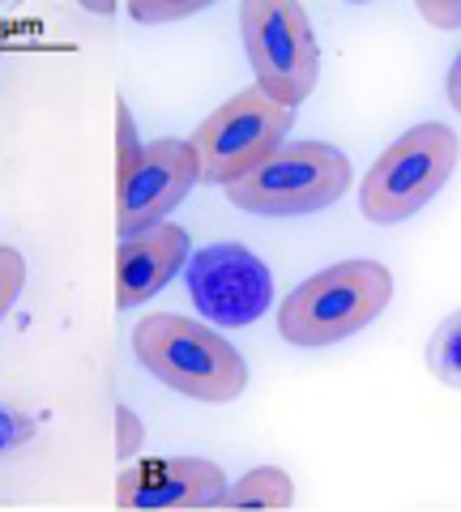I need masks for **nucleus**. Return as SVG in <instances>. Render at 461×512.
<instances>
[{
  "label": "nucleus",
  "instance_id": "1",
  "mask_svg": "<svg viewBox=\"0 0 461 512\" xmlns=\"http://www.w3.org/2000/svg\"><path fill=\"white\" fill-rule=\"evenodd\" d=\"M133 355L171 393L227 406L248 389V363L218 329L176 312H150L133 325Z\"/></svg>",
  "mask_w": 461,
  "mask_h": 512
},
{
  "label": "nucleus",
  "instance_id": "2",
  "mask_svg": "<svg viewBox=\"0 0 461 512\" xmlns=\"http://www.w3.org/2000/svg\"><path fill=\"white\" fill-rule=\"evenodd\" d=\"M393 299V274L380 261L355 256L312 274L282 299L278 308V333L291 346H333L355 338L372 320L389 308Z\"/></svg>",
  "mask_w": 461,
  "mask_h": 512
},
{
  "label": "nucleus",
  "instance_id": "3",
  "mask_svg": "<svg viewBox=\"0 0 461 512\" xmlns=\"http://www.w3.org/2000/svg\"><path fill=\"white\" fill-rule=\"evenodd\" d=\"M355 171L329 141H286L248 175L227 184V201L257 218H304L346 197Z\"/></svg>",
  "mask_w": 461,
  "mask_h": 512
},
{
  "label": "nucleus",
  "instance_id": "4",
  "mask_svg": "<svg viewBox=\"0 0 461 512\" xmlns=\"http://www.w3.org/2000/svg\"><path fill=\"white\" fill-rule=\"evenodd\" d=\"M461 141L449 124H415L376 158L359 184V210L376 227H397L415 218L436 192L449 184Z\"/></svg>",
  "mask_w": 461,
  "mask_h": 512
},
{
  "label": "nucleus",
  "instance_id": "5",
  "mask_svg": "<svg viewBox=\"0 0 461 512\" xmlns=\"http://www.w3.org/2000/svg\"><path fill=\"white\" fill-rule=\"evenodd\" d=\"M240 30L257 86L274 103L295 111L321 77V47H316L308 9L299 0H244Z\"/></svg>",
  "mask_w": 461,
  "mask_h": 512
},
{
  "label": "nucleus",
  "instance_id": "6",
  "mask_svg": "<svg viewBox=\"0 0 461 512\" xmlns=\"http://www.w3.org/2000/svg\"><path fill=\"white\" fill-rule=\"evenodd\" d=\"M295 124V111L274 103L261 86L240 90L235 99H227L218 111H210L197 133L188 137L201 163V184H235L240 175L269 158L278 146H286Z\"/></svg>",
  "mask_w": 461,
  "mask_h": 512
},
{
  "label": "nucleus",
  "instance_id": "7",
  "mask_svg": "<svg viewBox=\"0 0 461 512\" xmlns=\"http://www.w3.org/2000/svg\"><path fill=\"white\" fill-rule=\"evenodd\" d=\"M184 274L197 312L222 329L257 325L274 303V274L244 244H205L188 256Z\"/></svg>",
  "mask_w": 461,
  "mask_h": 512
},
{
  "label": "nucleus",
  "instance_id": "8",
  "mask_svg": "<svg viewBox=\"0 0 461 512\" xmlns=\"http://www.w3.org/2000/svg\"><path fill=\"white\" fill-rule=\"evenodd\" d=\"M197 184H201V163L193 141H176V137L146 141V158L137 163V171L116 180V231L137 235L154 227V222H167V214Z\"/></svg>",
  "mask_w": 461,
  "mask_h": 512
},
{
  "label": "nucleus",
  "instance_id": "9",
  "mask_svg": "<svg viewBox=\"0 0 461 512\" xmlns=\"http://www.w3.org/2000/svg\"><path fill=\"white\" fill-rule=\"evenodd\" d=\"M227 474L210 457H146L116 478V504L129 512H201L227 495Z\"/></svg>",
  "mask_w": 461,
  "mask_h": 512
},
{
  "label": "nucleus",
  "instance_id": "10",
  "mask_svg": "<svg viewBox=\"0 0 461 512\" xmlns=\"http://www.w3.org/2000/svg\"><path fill=\"white\" fill-rule=\"evenodd\" d=\"M188 231L176 222H154L137 235H120L116 248V308L129 312L154 299L163 286L188 269Z\"/></svg>",
  "mask_w": 461,
  "mask_h": 512
},
{
  "label": "nucleus",
  "instance_id": "11",
  "mask_svg": "<svg viewBox=\"0 0 461 512\" xmlns=\"http://www.w3.org/2000/svg\"><path fill=\"white\" fill-rule=\"evenodd\" d=\"M218 508L222 512H286V508H295V483L278 466L248 470L240 483L227 487Z\"/></svg>",
  "mask_w": 461,
  "mask_h": 512
},
{
  "label": "nucleus",
  "instance_id": "12",
  "mask_svg": "<svg viewBox=\"0 0 461 512\" xmlns=\"http://www.w3.org/2000/svg\"><path fill=\"white\" fill-rule=\"evenodd\" d=\"M423 359L436 380H444L449 389H461V312H449L440 320Z\"/></svg>",
  "mask_w": 461,
  "mask_h": 512
},
{
  "label": "nucleus",
  "instance_id": "13",
  "mask_svg": "<svg viewBox=\"0 0 461 512\" xmlns=\"http://www.w3.org/2000/svg\"><path fill=\"white\" fill-rule=\"evenodd\" d=\"M116 146H120V154H116V180H124V175H133L137 171V163L146 158V141L137 137V124H133V111H129V103H116Z\"/></svg>",
  "mask_w": 461,
  "mask_h": 512
},
{
  "label": "nucleus",
  "instance_id": "14",
  "mask_svg": "<svg viewBox=\"0 0 461 512\" xmlns=\"http://www.w3.org/2000/svg\"><path fill=\"white\" fill-rule=\"evenodd\" d=\"M205 9V0H133L129 13L141 26H154V22H180V18H193V13Z\"/></svg>",
  "mask_w": 461,
  "mask_h": 512
},
{
  "label": "nucleus",
  "instance_id": "15",
  "mask_svg": "<svg viewBox=\"0 0 461 512\" xmlns=\"http://www.w3.org/2000/svg\"><path fill=\"white\" fill-rule=\"evenodd\" d=\"M22 282H26V256L5 244L0 248V312H13V303L22 295Z\"/></svg>",
  "mask_w": 461,
  "mask_h": 512
},
{
  "label": "nucleus",
  "instance_id": "16",
  "mask_svg": "<svg viewBox=\"0 0 461 512\" xmlns=\"http://www.w3.org/2000/svg\"><path fill=\"white\" fill-rule=\"evenodd\" d=\"M141 440H146V427H141V419L129 406H120L116 410V461H133Z\"/></svg>",
  "mask_w": 461,
  "mask_h": 512
},
{
  "label": "nucleus",
  "instance_id": "17",
  "mask_svg": "<svg viewBox=\"0 0 461 512\" xmlns=\"http://www.w3.org/2000/svg\"><path fill=\"white\" fill-rule=\"evenodd\" d=\"M419 18L436 30H461V0H419Z\"/></svg>",
  "mask_w": 461,
  "mask_h": 512
},
{
  "label": "nucleus",
  "instance_id": "18",
  "mask_svg": "<svg viewBox=\"0 0 461 512\" xmlns=\"http://www.w3.org/2000/svg\"><path fill=\"white\" fill-rule=\"evenodd\" d=\"M444 86H449V107H453L457 116H461V52H457L453 69H449V82H444Z\"/></svg>",
  "mask_w": 461,
  "mask_h": 512
}]
</instances>
